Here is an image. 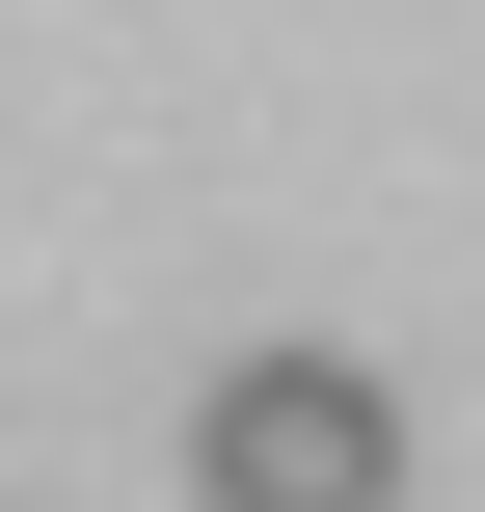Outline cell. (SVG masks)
Segmentation results:
<instances>
[{"instance_id":"obj_1","label":"cell","mask_w":485,"mask_h":512,"mask_svg":"<svg viewBox=\"0 0 485 512\" xmlns=\"http://www.w3.org/2000/svg\"><path fill=\"white\" fill-rule=\"evenodd\" d=\"M189 486L216 512H378L405 486V378H378V351H243V378L189 405Z\"/></svg>"}]
</instances>
